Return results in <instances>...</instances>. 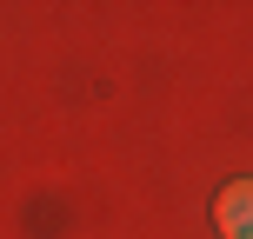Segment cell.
I'll list each match as a JSON object with an SVG mask.
<instances>
[{
  "label": "cell",
  "instance_id": "cell-1",
  "mask_svg": "<svg viewBox=\"0 0 253 239\" xmlns=\"http://www.w3.org/2000/svg\"><path fill=\"white\" fill-rule=\"evenodd\" d=\"M213 219L227 239H253V179H233L227 193L213 200Z\"/></svg>",
  "mask_w": 253,
  "mask_h": 239
}]
</instances>
